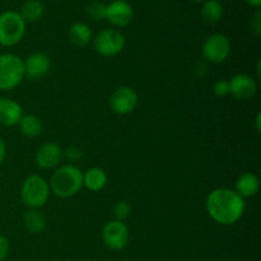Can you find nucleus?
<instances>
[{
	"instance_id": "1",
	"label": "nucleus",
	"mask_w": 261,
	"mask_h": 261,
	"mask_svg": "<svg viewBox=\"0 0 261 261\" xmlns=\"http://www.w3.org/2000/svg\"><path fill=\"white\" fill-rule=\"evenodd\" d=\"M208 216L221 226H233L244 217L246 201L233 189L218 188L212 190L205 199Z\"/></svg>"
},
{
	"instance_id": "2",
	"label": "nucleus",
	"mask_w": 261,
	"mask_h": 261,
	"mask_svg": "<svg viewBox=\"0 0 261 261\" xmlns=\"http://www.w3.org/2000/svg\"><path fill=\"white\" fill-rule=\"evenodd\" d=\"M51 194L61 199L75 196L83 188V171L73 163L56 167L50 181Z\"/></svg>"
},
{
	"instance_id": "3",
	"label": "nucleus",
	"mask_w": 261,
	"mask_h": 261,
	"mask_svg": "<svg viewBox=\"0 0 261 261\" xmlns=\"http://www.w3.org/2000/svg\"><path fill=\"white\" fill-rule=\"evenodd\" d=\"M50 195V185L40 175H30L20 186V200L28 209L40 211L47 204Z\"/></svg>"
},
{
	"instance_id": "4",
	"label": "nucleus",
	"mask_w": 261,
	"mask_h": 261,
	"mask_svg": "<svg viewBox=\"0 0 261 261\" xmlns=\"http://www.w3.org/2000/svg\"><path fill=\"white\" fill-rule=\"evenodd\" d=\"M24 78L23 59L12 53L0 54V91H13Z\"/></svg>"
},
{
	"instance_id": "5",
	"label": "nucleus",
	"mask_w": 261,
	"mask_h": 261,
	"mask_svg": "<svg viewBox=\"0 0 261 261\" xmlns=\"http://www.w3.org/2000/svg\"><path fill=\"white\" fill-rule=\"evenodd\" d=\"M27 23L17 10L0 13V45L13 47L23 40Z\"/></svg>"
},
{
	"instance_id": "6",
	"label": "nucleus",
	"mask_w": 261,
	"mask_h": 261,
	"mask_svg": "<svg viewBox=\"0 0 261 261\" xmlns=\"http://www.w3.org/2000/svg\"><path fill=\"white\" fill-rule=\"evenodd\" d=\"M92 41H93L94 50L103 58H115L120 53H122L126 45V38L124 33L114 27L101 30Z\"/></svg>"
},
{
	"instance_id": "7",
	"label": "nucleus",
	"mask_w": 261,
	"mask_h": 261,
	"mask_svg": "<svg viewBox=\"0 0 261 261\" xmlns=\"http://www.w3.org/2000/svg\"><path fill=\"white\" fill-rule=\"evenodd\" d=\"M231 40L224 33H213L208 36L201 46L204 60L211 64L224 63L231 55Z\"/></svg>"
},
{
	"instance_id": "8",
	"label": "nucleus",
	"mask_w": 261,
	"mask_h": 261,
	"mask_svg": "<svg viewBox=\"0 0 261 261\" xmlns=\"http://www.w3.org/2000/svg\"><path fill=\"white\" fill-rule=\"evenodd\" d=\"M139 103V97L137 91L129 86H122L115 89L110 97V109L119 116H126L135 111Z\"/></svg>"
},
{
	"instance_id": "9",
	"label": "nucleus",
	"mask_w": 261,
	"mask_h": 261,
	"mask_svg": "<svg viewBox=\"0 0 261 261\" xmlns=\"http://www.w3.org/2000/svg\"><path fill=\"white\" fill-rule=\"evenodd\" d=\"M130 232L125 222L112 219L107 222L102 228V241L109 249L120 251L129 244Z\"/></svg>"
},
{
	"instance_id": "10",
	"label": "nucleus",
	"mask_w": 261,
	"mask_h": 261,
	"mask_svg": "<svg viewBox=\"0 0 261 261\" xmlns=\"http://www.w3.org/2000/svg\"><path fill=\"white\" fill-rule=\"evenodd\" d=\"M105 19L114 28L121 30L127 27L134 19V9L126 0H112L106 4V18Z\"/></svg>"
},
{
	"instance_id": "11",
	"label": "nucleus",
	"mask_w": 261,
	"mask_h": 261,
	"mask_svg": "<svg viewBox=\"0 0 261 261\" xmlns=\"http://www.w3.org/2000/svg\"><path fill=\"white\" fill-rule=\"evenodd\" d=\"M229 94L239 101H251L257 93V83L249 74L240 73L228 81Z\"/></svg>"
},
{
	"instance_id": "12",
	"label": "nucleus",
	"mask_w": 261,
	"mask_h": 261,
	"mask_svg": "<svg viewBox=\"0 0 261 261\" xmlns=\"http://www.w3.org/2000/svg\"><path fill=\"white\" fill-rule=\"evenodd\" d=\"M24 64V75L30 81H40L45 78L51 69V60L46 54L32 53L23 59Z\"/></svg>"
},
{
	"instance_id": "13",
	"label": "nucleus",
	"mask_w": 261,
	"mask_h": 261,
	"mask_svg": "<svg viewBox=\"0 0 261 261\" xmlns=\"http://www.w3.org/2000/svg\"><path fill=\"white\" fill-rule=\"evenodd\" d=\"M63 148L55 142H47L41 145L35 154V162L42 170L59 167L63 161Z\"/></svg>"
},
{
	"instance_id": "14",
	"label": "nucleus",
	"mask_w": 261,
	"mask_h": 261,
	"mask_svg": "<svg viewBox=\"0 0 261 261\" xmlns=\"http://www.w3.org/2000/svg\"><path fill=\"white\" fill-rule=\"evenodd\" d=\"M23 116V109L15 99L0 97V126H17Z\"/></svg>"
},
{
	"instance_id": "15",
	"label": "nucleus",
	"mask_w": 261,
	"mask_h": 261,
	"mask_svg": "<svg viewBox=\"0 0 261 261\" xmlns=\"http://www.w3.org/2000/svg\"><path fill=\"white\" fill-rule=\"evenodd\" d=\"M260 189V181L255 173L245 172L237 177L236 184H234L233 190L239 194L245 200L249 198H254Z\"/></svg>"
},
{
	"instance_id": "16",
	"label": "nucleus",
	"mask_w": 261,
	"mask_h": 261,
	"mask_svg": "<svg viewBox=\"0 0 261 261\" xmlns=\"http://www.w3.org/2000/svg\"><path fill=\"white\" fill-rule=\"evenodd\" d=\"M106 171L102 170L101 167H91L83 172V188L88 189L92 193H98L103 190L107 185Z\"/></svg>"
},
{
	"instance_id": "17",
	"label": "nucleus",
	"mask_w": 261,
	"mask_h": 261,
	"mask_svg": "<svg viewBox=\"0 0 261 261\" xmlns=\"http://www.w3.org/2000/svg\"><path fill=\"white\" fill-rule=\"evenodd\" d=\"M68 37L76 47H86L93 40L91 27L84 22H75L69 27Z\"/></svg>"
},
{
	"instance_id": "18",
	"label": "nucleus",
	"mask_w": 261,
	"mask_h": 261,
	"mask_svg": "<svg viewBox=\"0 0 261 261\" xmlns=\"http://www.w3.org/2000/svg\"><path fill=\"white\" fill-rule=\"evenodd\" d=\"M23 226L30 233H42L47 227L46 217L38 209H28L23 216Z\"/></svg>"
},
{
	"instance_id": "19",
	"label": "nucleus",
	"mask_w": 261,
	"mask_h": 261,
	"mask_svg": "<svg viewBox=\"0 0 261 261\" xmlns=\"http://www.w3.org/2000/svg\"><path fill=\"white\" fill-rule=\"evenodd\" d=\"M18 129H19L20 134L25 138H37L38 135H41L43 130V124L41 121L40 117H37L36 115H23L22 119L18 122Z\"/></svg>"
},
{
	"instance_id": "20",
	"label": "nucleus",
	"mask_w": 261,
	"mask_h": 261,
	"mask_svg": "<svg viewBox=\"0 0 261 261\" xmlns=\"http://www.w3.org/2000/svg\"><path fill=\"white\" fill-rule=\"evenodd\" d=\"M200 17L206 24H217L223 18V5L217 0H205L201 3Z\"/></svg>"
},
{
	"instance_id": "21",
	"label": "nucleus",
	"mask_w": 261,
	"mask_h": 261,
	"mask_svg": "<svg viewBox=\"0 0 261 261\" xmlns=\"http://www.w3.org/2000/svg\"><path fill=\"white\" fill-rule=\"evenodd\" d=\"M45 13V7H43L41 0H25L20 8L19 14L24 19L25 23H33L40 20Z\"/></svg>"
},
{
	"instance_id": "22",
	"label": "nucleus",
	"mask_w": 261,
	"mask_h": 261,
	"mask_svg": "<svg viewBox=\"0 0 261 261\" xmlns=\"http://www.w3.org/2000/svg\"><path fill=\"white\" fill-rule=\"evenodd\" d=\"M86 13L94 22L103 20L106 18V4L102 2H92L86 8Z\"/></svg>"
},
{
	"instance_id": "23",
	"label": "nucleus",
	"mask_w": 261,
	"mask_h": 261,
	"mask_svg": "<svg viewBox=\"0 0 261 261\" xmlns=\"http://www.w3.org/2000/svg\"><path fill=\"white\" fill-rule=\"evenodd\" d=\"M112 213H114L115 217L114 219L125 222L129 218L130 214H132V205H130V203L127 200H120L114 205Z\"/></svg>"
},
{
	"instance_id": "24",
	"label": "nucleus",
	"mask_w": 261,
	"mask_h": 261,
	"mask_svg": "<svg viewBox=\"0 0 261 261\" xmlns=\"http://www.w3.org/2000/svg\"><path fill=\"white\" fill-rule=\"evenodd\" d=\"M63 157H65L69 162H71L74 165V162H78V161L83 160L84 152L82 148L76 147V145H70L66 149H63Z\"/></svg>"
},
{
	"instance_id": "25",
	"label": "nucleus",
	"mask_w": 261,
	"mask_h": 261,
	"mask_svg": "<svg viewBox=\"0 0 261 261\" xmlns=\"http://www.w3.org/2000/svg\"><path fill=\"white\" fill-rule=\"evenodd\" d=\"M213 92L217 97H226L229 94V84L228 81L219 79L213 84Z\"/></svg>"
},
{
	"instance_id": "26",
	"label": "nucleus",
	"mask_w": 261,
	"mask_h": 261,
	"mask_svg": "<svg viewBox=\"0 0 261 261\" xmlns=\"http://www.w3.org/2000/svg\"><path fill=\"white\" fill-rule=\"evenodd\" d=\"M250 30L255 36L261 35V10L256 9L250 18Z\"/></svg>"
},
{
	"instance_id": "27",
	"label": "nucleus",
	"mask_w": 261,
	"mask_h": 261,
	"mask_svg": "<svg viewBox=\"0 0 261 261\" xmlns=\"http://www.w3.org/2000/svg\"><path fill=\"white\" fill-rule=\"evenodd\" d=\"M10 250V244L9 240L5 236L0 234V261H4L7 259L8 254H9Z\"/></svg>"
},
{
	"instance_id": "28",
	"label": "nucleus",
	"mask_w": 261,
	"mask_h": 261,
	"mask_svg": "<svg viewBox=\"0 0 261 261\" xmlns=\"http://www.w3.org/2000/svg\"><path fill=\"white\" fill-rule=\"evenodd\" d=\"M5 158H7V143L3 137H0V166L5 162Z\"/></svg>"
},
{
	"instance_id": "29",
	"label": "nucleus",
	"mask_w": 261,
	"mask_h": 261,
	"mask_svg": "<svg viewBox=\"0 0 261 261\" xmlns=\"http://www.w3.org/2000/svg\"><path fill=\"white\" fill-rule=\"evenodd\" d=\"M250 7L255 8V9H260L261 7V0H245Z\"/></svg>"
},
{
	"instance_id": "30",
	"label": "nucleus",
	"mask_w": 261,
	"mask_h": 261,
	"mask_svg": "<svg viewBox=\"0 0 261 261\" xmlns=\"http://www.w3.org/2000/svg\"><path fill=\"white\" fill-rule=\"evenodd\" d=\"M255 126H256V132L260 133L261 132V114L256 115V119H255Z\"/></svg>"
},
{
	"instance_id": "31",
	"label": "nucleus",
	"mask_w": 261,
	"mask_h": 261,
	"mask_svg": "<svg viewBox=\"0 0 261 261\" xmlns=\"http://www.w3.org/2000/svg\"><path fill=\"white\" fill-rule=\"evenodd\" d=\"M190 2L198 3V4H200V3H204V2H205V0H190Z\"/></svg>"
},
{
	"instance_id": "32",
	"label": "nucleus",
	"mask_w": 261,
	"mask_h": 261,
	"mask_svg": "<svg viewBox=\"0 0 261 261\" xmlns=\"http://www.w3.org/2000/svg\"><path fill=\"white\" fill-rule=\"evenodd\" d=\"M217 2H219V3H223V2H227V0H217Z\"/></svg>"
},
{
	"instance_id": "33",
	"label": "nucleus",
	"mask_w": 261,
	"mask_h": 261,
	"mask_svg": "<svg viewBox=\"0 0 261 261\" xmlns=\"http://www.w3.org/2000/svg\"><path fill=\"white\" fill-rule=\"evenodd\" d=\"M79 261H88V260H79Z\"/></svg>"
}]
</instances>
